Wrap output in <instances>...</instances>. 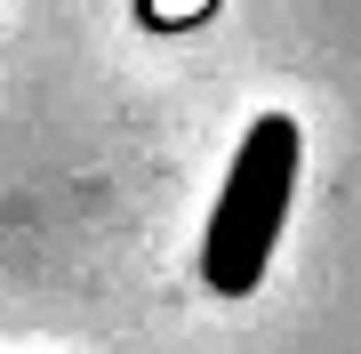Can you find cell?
<instances>
[{
  "label": "cell",
  "mask_w": 361,
  "mask_h": 354,
  "mask_svg": "<svg viewBox=\"0 0 361 354\" xmlns=\"http://www.w3.org/2000/svg\"><path fill=\"white\" fill-rule=\"evenodd\" d=\"M297 153H305V129L289 113H257L233 153V170L217 185V210H209L201 234V282L217 298H249L273 266V242L289 225V194H297Z\"/></svg>",
  "instance_id": "6da1fadb"
}]
</instances>
